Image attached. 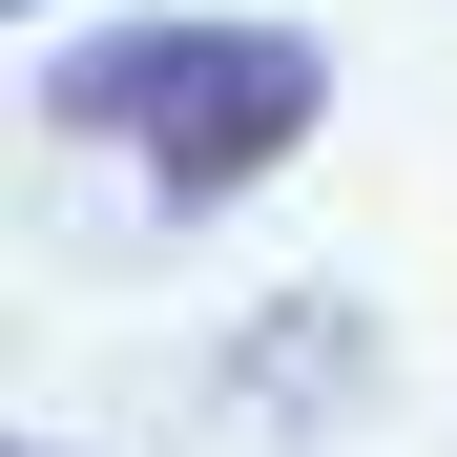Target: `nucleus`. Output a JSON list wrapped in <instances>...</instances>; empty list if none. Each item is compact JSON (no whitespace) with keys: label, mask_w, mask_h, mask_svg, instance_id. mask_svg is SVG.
Returning a JSON list of instances; mask_svg holds the SVG:
<instances>
[{"label":"nucleus","mask_w":457,"mask_h":457,"mask_svg":"<svg viewBox=\"0 0 457 457\" xmlns=\"http://www.w3.org/2000/svg\"><path fill=\"white\" fill-rule=\"evenodd\" d=\"M42 104L62 125H145V167H167L187 208H228V187H270L291 145H312L333 62L291 42V21H145V42H84Z\"/></svg>","instance_id":"obj_1"},{"label":"nucleus","mask_w":457,"mask_h":457,"mask_svg":"<svg viewBox=\"0 0 457 457\" xmlns=\"http://www.w3.org/2000/svg\"><path fill=\"white\" fill-rule=\"evenodd\" d=\"M21 21H42V0H21Z\"/></svg>","instance_id":"obj_2"}]
</instances>
